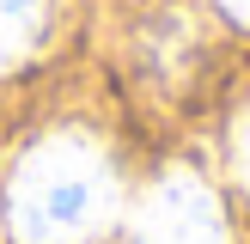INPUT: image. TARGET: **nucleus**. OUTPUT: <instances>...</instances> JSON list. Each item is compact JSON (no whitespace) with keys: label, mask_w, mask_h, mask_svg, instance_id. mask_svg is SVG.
Returning a JSON list of instances; mask_svg holds the SVG:
<instances>
[{"label":"nucleus","mask_w":250,"mask_h":244,"mask_svg":"<svg viewBox=\"0 0 250 244\" xmlns=\"http://www.w3.org/2000/svg\"><path fill=\"white\" fill-rule=\"evenodd\" d=\"M116 214V165L80 128H55L6 177V232L19 244H92Z\"/></svg>","instance_id":"obj_1"},{"label":"nucleus","mask_w":250,"mask_h":244,"mask_svg":"<svg viewBox=\"0 0 250 244\" xmlns=\"http://www.w3.org/2000/svg\"><path fill=\"white\" fill-rule=\"evenodd\" d=\"M134 244H232L220 195L195 171H165L134 207Z\"/></svg>","instance_id":"obj_2"},{"label":"nucleus","mask_w":250,"mask_h":244,"mask_svg":"<svg viewBox=\"0 0 250 244\" xmlns=\"http://www.w3.org/2000/svg\"><path fill=\"white\" fill-rule=\"evenodd\" d=\"M49 0H0V73L19 67L37 43H43Z\"/></svg>","instance_id":"obj_3"},{"label":"nucleus","mask_w":250,"mask_h":244,"mask_svg":"<svg viewBox=\"0 0 250 244\" xmlns=\"http://www.w3.org/2000/svg\"><path fill=\"white\" fill-rule=\"evenodd\" d=\"M232 171H238V183L250 189V110L238 116V128H232Z\"/></svg>","instance_id":"obj_4"},{"label":"nucleus","mask_w":250,"mask_h":244,"mask_svg":"<svg viewBox=\"0 0 250 244\" xmlns=\"http://www.w3.org/2000/svg\"><path fill=\"white\" fill-rule=\"evenodd\" d=\"M220 6H226V12H232L238 24H250V0H220Z\"/></svg>","instance_id":"obj_5"}]
</instances>
